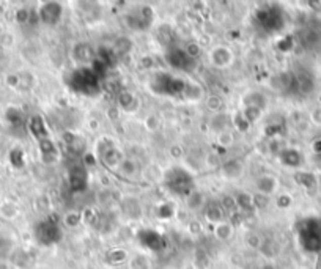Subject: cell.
<instances>
[{
    "label": "cell",
    "instance_id": "cell-1",
    "mask_svg": "<svg viewBox=\"0 0 321 269\" xmlns=\"http://www.w3.org/2000/svg\"><path fill=\"white\" fill-rule=\"evenodd\" d=\"M69 87L82 95H95L100 91V77L91 68L76 70L69 79Z\"/></svg>",
    "mask_w": 321,
    "mask_h": 269
},
{
    "label": "cell",
    "instance_id": "cell-2",
    "mask_svg": "<svg viewBox=\"0 0 321 269\" xmlns=\"http://www.w3.org/2000/svg\"><path fill=\"white\" fill-rule=\"evenodd\" d=\"M153 88L156 93L161 95H170V96H178V95H186L188 84L183 79H178L169 74H158L153 80Z\"/></svg>",
    "mask_w": 321,
    "mask_h": 269
},
{
    "label": "cell",
    "instance_id": "cell-3",
    "mask_svg": "<svg viewBox=\"0 0 321 269\" xmlns=\"http://www.w3.org/2000/svg\"><path fill=\"white\" fill-rule=\"evenodd\" d=\"M255 19L264 32H279L284 27L282 10L276 5H271L269 8H258Z\"/></svg>",
    "mask_w": 321,
    "mask_h": 269
},
{
    "label": "cell",
    "instance_id": "cell-4",
    "mask_svg": "<svg viewBox=\"0 0 321 269\" xmlns=\"http://www.w3.org/2000/svg\"><path fill=\"white\" fill-rule=\"evenodd\" d=\"M167 187L179 197H188L194 189V180L185 170L173 169L167 175Z\"/></svg>",
    "mask_w": 321,
    "mask_h": 269
},
{
    "label": "cell",
    "instance_id": "cell-5",
    "mask_svg": "<svg viewBox=\"0 0 321 269\" xmlns=\"http://www.w3.org/2000/svg\"><path fill=\"white\" fill-rule=\"evenodd\" d=\"M35 235L41 244H54L57 243V241H60L62 230H60L59 222L54 218L48 221H41L35 228Z\"/></svg>",
    "mask_w": 321,
    "mask_h": 269
},
{
    "label": "cell",
    "instance_id": "cell-6",
    "mask_svg": "<svg viewBox=\"0 0 321 269\" xmlns=\"http://www.w3.org/2000/svg\"><path fill=\"white\" fill-rule=\"evenodd\" d=\"M165 62L169 63L172 68L188 71V73H191L195 66H197V62H195L194 59H191L186 53V50L179 49V47H170L169 50H167Z\"/></svg>",
    "mask_w": 321,
    "mask_h": 269
},
{
    "label": "cell",
    "instance_id": "cell-7",
    "mask_svg": "<svg viewBox=\"0 0 321 269\" xmlns=\"http://www.w3.org/2000/svg\"><path fill=\"white\" fill-rule=\"evenodd\" d=\"M301 241L304 246H312L310 249H316L321 244V222L316 219H307L301 224Z\"/></svg>",
    "mask_w": 321,
    "mask_h": 269
},
{
    "label": "cell",
    "instance_id": "cell-8",
    "mask_svg": "<svg viewBox=\"0 0 321 269\" xmlns=\"http://www.w3.org/2000/svg\"><path fill=\"white\" fill-rule=\"evenodd\" d=\"M38 16L46 24H55L62 16V5L59 2H46L39 8Z\"/></svg>",
    "mask_w": 321,
    "mask_h": 269
},
{
    "label": "cell",
    "instance_id": "cell-9",
    "mask_svg": "<svg viewBox=\"0 0 321 269\" xmlns=\"http://www.w3.org/2000/svg\"><path fill=\"white\" fill-rule=\"evenodd\" d=\"M69 187L73 192H82L87 187V170L82 166H76L69 172Z\"/></svg>",
    "mask_w": 321,
    "mask_h": 269
},
{
    "label": "cell",
    "instance_id": "cell-10",
    "mask_svg": "<svg viewBox=\"0 0 321 269\" xmlns=\"http://www.w3.org/2000/svg\"><path fill=\"white\" fill-rule=\"evenodd\" d=\"M315 84H313V79L310 74L307 73H299L296 76H293V88L291 91L295 93H301V95H307V93H310L313 90Z\"/></svg>",
    "mask_w": 321,
    "mask_h": 269
},
{
    "label": "cell",
    "instance_id": "cell-11",
    "mask_svg": "<svg viewBox=\"0 0 321 269\" xmlns=\"http://www.w3.org/2000/svg\"><path fill=\"white\" fill-rule=\"evenodd\" d=\"M39 142V153L41 157H43V163L46 164H54L55 160L59 159V148L55 146V143L48 137V139H41Z\"/></svg>",
    "mask_w": 321,
    "mask_h": 269
},
{
    "label": "cell",
    "instance_id": "cell-12",
    "mask_svg": "<svg viewBox=\"0 0 321 269\" xmlns=\"http://www.w3.org/2000/svg\"><path fill=\"white\" fill-rule=\"evenodd\" d=\"M29 129L30 132L33 134V136L41 140V139H48V128H46V123H44V120L43 117H39V115H33L30 120H29Z\"/></svg>",
    "mask_w": 321,
    "mask_h": 269
},
{
    "label": "cell",
    "instance_id": "cell-13",
    "mask_svg": "<svg viewBox=\"0 0 321 269\" xmlns=\"http://www.w3.org/2000/svg\"><path fill=\"white\" fill-rule=\"evenodd\" d=\"M73 56L77 62L87 63V62H93L95 60V50L88 43H79L74 46L73 49Z\"/></svg>",
    "mask_w": 321,
    "mask_h": 269
},
{
    "label": "cell",
    "instance_id": "cell-14",
    "mask_svg": "<svg viewBox=\"0 0 321 269\" xmlns=\"http://www.w3.org/2000/svg\"><path fill=\"white\" fill-rule=\"evenodd\" d=\"M279 159L284 166L288 167H298L302 163V154L296 150H291V148H285L281 153H279Z\"/></svg>",
    "mask_w": 321,
    "mask_h": 269
},
{
    "label": "cell",
    "instance_id": "cell-15",
    "mask_svg": "<svg viewBox=\"0 0 321 269\" xmlns=\"http://www.w3.org/2000/svg\"><path fill=\"white\" fill-rule=\"evenodd\" d=\"M205 216L209 222L214 224H222V219H224V209L217 203V201H209L205 209Z\"/></svg>",
    "mask_w": 321,
    "mask_h": 269
},
{
    "label": "cell",
    "instance_id": "cell-16",
    "mask_svg": "<svg viewBox=\"0 0 321 269\" xmlns=\"http://www.w3.org/2000/svg\"><path fill=\"white\" fill-rule=\"evenodd\" d=\"M141 241H142L145 246H148L150 249H153V250H158V249L162 247V238H161V235L156 233V232H153V230L142 232L141 233Z\"/></svg>",
    "mask_w": 321,
    "mask_h": 269
},
{
    "label": "cell",
    "instance_id": "cell-17",
    "mask_svg": "<svg viewBox=\"0 0 321 269\" xmlns=\"http://www.w3.org/2000/svg\"><path fill=\"white\" fill-rule=\"evenodd\" d=\"M118 104L121 109L124 111H134L135 107H137V99L132 96V93H129L128 90H121L118 93Z\"/></svg>",
    "mask_w": 321,
    "mask_h": 269
},
{
    "label": "cell",
    "instance_id": "cell-18",
    "mask_svg": "<svg viewBox=\"0 0 321 269\" xmlns=\"http://www.w3.org/2000/svg\"><path fill=\"white\" fill-rule=\"evenodd\" d=\"M257 187H258V191L263 194V195H269L276 191V187H277V180L272 178V177H261L258 178L257 181Z\"/></svg>",
    "mask_w": 321,
    "mask_h": 269
},
{
    "label": "cell",
    "instance_id": "cell-19",
    "mask_svg": "<svg viewBox=\"0 0 321 269\" xmlns=\"http://www.w3.org/2000/svg\"><path fill=\"white\" fill-rule=\"evenodd\" d=\"M103 160H104V164L107 167L109 166H115V164L123 163V154L117 150V148L109 146L107 150L104 151V154H103Z\"/></svg>",
    "mask_w": 321,
    "mask_h": 269
},
{
    "label": "cell",
    "instance_id": "cell-20",
    "mask_svg": "<svg viewBox=\"0 0 321 269\" xmlns=\"http://www.w3.org/2000/svg\"><path fill=\"white\" fill-rule=\"evenodd\" d=\"M106 260L110 264H120V263L128 260V252L124 250V249H112V250L107 252Z\"/></svg>",
    "mask_w": 321,
    "mask_h": 269
},
{
    "label": "cell",
    "instance_id": "cell-21",
    "mask_svg": "<svg viewBox=\"0 0 321 269\" xmlns=\"http://www.w3.org/2000/svg\"><path fill=\"white\" fill-rule=\"evenodd\" d=\"M244 104L246 107H255V109L263 111L264 107H266V99H264V96L260 95V93H252V95H247L244 98Z\"/></svg>",
    "mask_w": 321,
    "mask_h": 269
},
{
    "label": "cell",
    "instance_id": "cell-22",
    "mask_svg": "<svg viewBox=\"0 0 321 269\" xmlns=\"http://www.w3.org/2000/svg\"><path fill=\"white\" fill-rule=\"evenodd\" d=\"M236 205H238L240 209H244V211H252L255 206H254V195H249L246 192H240L238 195H236Z\"/></svg>",
    "mask_w": 321,
    "mask_h": 269
},
{
    "label": "cell",
    "instance_id": "cell-23",
    "mask_svg": "<svg viewBox=\"0 0 321 269\" xmlns=\"http://www.w3.org/2000/svg\"><path fill=\"white\" fill-rule=\"evenodd\" d=\"M241 164L240 160L236 159H232V160H227V163L224 164V175L225 177H230V178H235L238 177V175L241 173Z\"/></svg>",
    "mask_w": 321,
    "mask_h": 269
},
{
    "label": "cell",
    "instance_id": "cell-24",
    "mask_svg": "<svg viewBox=\"0 0 321 269\" xmlns=\"http://www.w3.org/2000/svg\"><path fill=\"white\" fill-rule=\"evenodd\" d=\"M295 180H296V183L298 184H301V186H304V187H315V184H316V178L313 177L312 173H307V172H299V173H296L295 175Z\"/></svg>",
    "mask_w": 321,
    "mask_h": 269
},
{
    "label": "cell",
    "instance_id": "cell-25",
    "mask_svg": "<svg viewBox=\"0 0 321 269\" xmlns=\"http://www.w3.org/2000/svg\"><path fill=\"white\" fill-rule=\"evenodd\" d=\"M211 59H213V62H214L216 65L224 66V65H227L228 60H230V52H228L227 49H224V47H219V49H216V50L213 52Z\"/></svg>",
    "mask_w": 321,
    "mask_h": 269
},
{
    "label": "cell",
    "instance_id": "cell-26",
    "mask_svg": "<svg viewBox=\"0 0 321 269\" xmlns=\"http://www.w3.org/2000/svg\"><path fill=\"white\" fill-rule=\"evenodd\" d=\"M220 206L224 211H228L230 214H235L236 212V208H238V205H236V200L235 197H230V195H224L220 200Z\"/></svg>",
    "mask_w": 321,
    "mask_h": 269
},
{
    "label": "cell",
    "instance_id": "cell-27",
    "mask_svg": "<svg viewBox=\"0 0 321 269\" xmlns=\"http://www.w3.org/2000/svg\"><path fill=\"white\" fill-rule=\"evenodd\" d=\"M318 39H319V32H316L313 29H309V30H305L304 35H302V44L312 46V44H315L318 41Z\"/></svg>",
    "mask_w": 321,
    "mask_h": 269
},
{
    "label": "cell",
    "instance_id": "cell-28",
    "mask_svg": "<svg viewBox=\"0 0 321 269\" xmlns=\"http://www.w3.org/2000/svg\"><path fill=\"white\" fill-rule=\"evenodd\" d=\"M260 115H261V111L260 109H255V107H246L244 112H243V117L247 120L249 123L257 122V120L260 118Z\"/></svg>",
    "mask_w": 321,
    "mask_h": 269
},
{
    "label": "cell",
    "instance_id": "cell-29",
    "mask_svg": "<svg viewBox=\"0 0 321 269\" xmlns=\"http://www.w3.org/2000/svg\"><path fill=\"white\" fill-rule=\"evenodd\" d=\"M79 222H82V212L74 211V212H68L65 216V224L68 227H76Z\"/></svg>",
    "mask_w": 321,
    "mask_h": 269
},
{
    "label": "cell",
    "instance_id": "cell-30",
    "mask_svg": "<svg viewBox=\"0 0 321 269\" xmlns=\"http://www.w3.org/2000/svg\"><path fill=\"white\" fill-rule=\"evenodd\" d=\"M216 235L219 239H228L232 235V227L228 224H219L216 228Z\"/></svg>",
    "mask_w": 321,
    "mask_h": 269
},
{
    "label": "cell",
    "instance_id": "cell-31",
    "mask_svg": "<svg viewBox=\"0 0 321 269\" xmlns=\"http://www.w3.org/2000/svg\"><path fill=\"white\" fill-rule=\"evenodd\" d=\"M10 159H11V164L16 169L24 166V153L21 150H13L11 154H10Z\"/></svg>",
    "mask_w": 321,
    "mask_h": 269
},
{
    "label": "cell",
    "instance_id": "cell-32",
    "mask_svg": "<svg viewBox=\"0 0 321 269\" xmlns=\"http://www.w3.org/2000/svg\"><path fill=\"white\" fill-rule=\"evenodd\" d=\"M120 169H121V172H123L124 175H132V173H135L137 166H135L134 160H131V159H123V163H121Z\"/></svg>",
    "mask_w": 321,
    "mask_h": 269
},
{
    "label": "cell",
    "instance_id": "cell-33",
    "mask_svg": "<svg viewBox=\"0 0 321 269\" xmlns=\"http://www.w3.org/2000/svg\"><path fill=\"white\" fill-rule=\"evenodd\" d=\"M115 49L120 53H126L131 49V41L128 38H120V39H117V43H115Z\"/></svg>",
    "mask_w": 321,
    "mask_h": 269
},
{
    "label": "cell",
    "instance_id": "cell-34",
    "mask_svg": "<svg viewBox=\"0 0 321 269\" xmlns=\"http://www.w3.org/2000/svg\"><path fill=\"white\" fill-rule=\"evenodd\" d=\"M277 47H279V50H282V52H288V50H291V49H293V38H291V36H285V38H282L281 41L277 43Z\"/></svg>",
    "mask_w": 321,
    "mask_h": 269
},
{
    "label": "cell",
    "instance_id": "cell-35",
    "mask_svg": "<svg viewBox=\"0 0 321 269\" xmlns=\"http://www.w3.org/2000/svg\"><path fill=\"white\" fill-rule=\"evenodd\" d=\"M172 216H173V209H172L170 205H161V206L158 208V218H161V219H169V218H172Z\"/></svg>",
    "mask_w": 321,
    "mask_h": 269
},
{
    "label": "cell",
    "instance_id": "cell-36",
    "mask_svg": "<svg viewBox=\"0 0 321 269\" xmlns=\"http://www.w3.org/2000/svg\"><path fill=\"white\" fill-rule=\"evenodd\" d=\"M186 53L191 57V59H197L199 56H200V44H197V43H189L188 46H186Z\"/></svg>",
    "mask_w": 321,
    "mask_h": 269
},
{
    "label": "cell",
    "instance_id": "cell-37",
    "mask_svg": "<svg viewBox=\"0 0 321 269\" xmlns=\"http://www.w3.org/2000/svg\"><path fill=\"white\" fill-rule=\"evenodd\" d=\"M254 206L255 208H260V209H264V208L268 206V197L263 195V194L254 195Z\"/></svg>",
    "mask_w": 321,
    "mask_h": 269
},
{
    "label": "cell",
    "instance_id": "cell-38",
    "mask_svg": "<svg viewBox=\"0 0 321 269\" xmlns=\"http://www.w3.org/2000/svg\"><path fill=\"white\" fill-rule=\"evenodd\" d=\"M222 105H224V102H222V99L219 96H209L208 99V107L211 111H220Z\"/></svg>",
    "mask_w": 321,
    "mask_h": 269
},
{
    "label": "cell",
    "instance_id": "cell-39",
    "mask_svg": "<svg viewBox=\"0 0 321 269\" xmlns=\"http://www.w3.org/2000/svg\"><path fill=\"white\" fill-rule=\"evenodd\" d=\"M186 198H188V205H189V208H192V209L199 208L200 201H202V195H200V194H191V195H188Z\"/></svg>",
    "mask_w": 321,
    "mask_h": 269
},
{
    "label": "cell",
    "instance_id": "cell-40",
    "mask_svg": "<svg viewBox=\"0 0 321 269\" xmlns=\"http://www.w3.org/2000/svg\"><path fill=\"white\" fill-rule=\"evenodd\" d=\"M7 117L10 120V123H13V125H18L21 122V112L18 109H10Z\"/></svg>",
    "mask_w": 321,
    "mask_h": 269
},
{
    "label": "cell",
    "instance_id": "cell-41",
    "mask_svg": "<svg viewBox=\"0 0 321 269\" xmlns=\"http://www.w3.org/2000/svg\"><path fill=\"white\" fill-rule=\"evenodd\" d=\"M16 21L18 22H27V21H30V11L27 10V8H22L16 13Z\"/></svg>",
    "mask_w": 321,
    "mask_h": 269
},
{
    "label": "cell",
    "instance_id": "cell-42",
    "mask_svg": "<svg viewBox=\"0 0 321 269\" xmlns=\"http://www.w3.org/2000/svg\"><path fill=\"white\" fill-rule=\"evenodd\" d=\"M291 205V198L290 195H281L277 198V206L279 208H288Z\"/></svg>",
    "mask_w": 321,
    "mask_h": 269
},
{
    "label": "cell",
    "instance_id": "cell-43",
    "mask_svg": "<svg viewBox=\"0 0 321 269\" xmlns=\"http://www.w3.org/2000/svg\"><path fill=\"white\" fill-rule=\"evenodd\" d=\"M235 122H236V126L240 128V131H246L249 128V122L243 117V114H240L238 118H235Z\"/></svg>",
    "mask_w": 321,
    "mask_h": 269
},
{
    "label": "cell",
    "instance_id": "cell-44",
    "mask_svg": "<svg viewBox=\"0 0 321 269\" xmlns=\"http://www.w3.org/2000/svg\"><path fill=\"white\" fill-rule=\"evenodd\" d=\"M148 25H150V22L153 21V10L150 8V7H144L142 8V16H141Z\"/></svg>",
    "mask_w": 321,
    "mask_h": 269
},
{
    "label": "cell",
    "instance_id": "cell-45",
    "mask_svg": "<svg viewBox=\"0 0 321 269\" xmlns=\"http://www.w3.org/2000/svg\"><path fill=\"white\" fill-rule=\"evenodd\" d=\"M247 244H249V247L258 249V247L261 246V241H260V238H258V236H255V235H250V236L247 238Z\"/></svg>",
    "mask_w": 321,
    "mask_h": 269
},
{
    "label": "cell",
    "instance_id": "cell-46",
    "mask_svg": "<svg viewBox=\"0 0 321 269\" xmlns=\"http://www.w3.org/2000/svg\"><path fill=\"white\" fill-rule=\"evenodd\" d=\"M134 269H148V263L144 257H137L134 261Z\"/></svg>",
    "mask_w": 321,
    "mask_h": 269
},
{
    "label": "cell",
    "instance_id": "cell-47",
    "mask_svg": "<svg viewBox=\"0 0 321 269\" xmlns=\"http://www.w3.org/2000/svg\"><path fill=\"white\" fill-rule=\"evenodd\" d=\"M312 120H313L315 123H319V125H321V107H319V109H316V111H313Z\"/></svg>",
    "mask_w": 321,
    "mask_h": 269
},
{
    "label": "cell",
    "instance_id": "cell-48",
    "mask_svg": "<svg viewBox=\"0 0 321 269\" xmlns=\"http://www.w3.org/2000/svg\"><path fill=\"white\" fill-rule=\"evenodd\" d=\"M153 65H155V62H153L151 57H144L142 59V66H144V68H151Z\"/></svg>",
    "mask_w": 321,
    "mask_h": 269
},
{
    "label": "cell",
    "instance_id": "cell-49",
    "mask_svg": "<svg viewBox=\"0 0 321 269\" xmlns=\"http://www.w3.org/2000/svg\"><path fill=\"white\" fill-rule=\"evenodd\" d=\"M189 227H191V232H192V233H199V232L202 230L200 224H199V222H195V221H194V222H191V225H189Z\"/></svg>",
    "mask_w": 321,
    "mask_h": 269
},
{
    "label": "cell",
    "instance_id": "cell-50",
    "mask_svg": "<svg viewBox=\"0 0 321 269\" xmlns=\"http://www.w3.org/2000/svg\"><path fill=\"white\" fill-rule=\"evenodd\" d=\"M147 126H148V128H153V129H155V128L158 126V120H156L155 117H150V118L147 120Z\"/></svg>",
    "mask_w": 321,
    "mask_h": 269
},
{
    "label": "cell",
    "instance_id": "cell-51",
    "mask_svg": "<svg viewBox=\"0 0 321 269\" xmlns=\"http://www.w3.org/2000/svg\"><path fill=\"white\" fill-rule=\"evenodd\" d=\"M279 129H281L279 126H268L266 128V134H268V136H276V134L279 132Z\"/></svg>",
    "mask_w": 321,
    "mask_h": 269
},
{
    "label": "cell",
    "instance_id": "cell-52",
    "mask_svg": "<svg viewBox=\"0 0 321 269\" xmlns=\"http://www.w3.org/2000/svg\"><path fill=\"white\" fill-rule=\"evenodd\" d=\"M220 142L224 143V145H227L228 142H232V137L227 136V134H224V136H220Z\"/></svg>",
    "mask_w": 321,
    "mask_h": 269
},
{
    "label": "cell",
    "instance_id": "cell-53",
    "mask_svg": "<svg viewBox=\"0 0 321 269\" xmlns=\"http://www.w3.org/2000/svg\"><path fill=\"white\" fill-rule=\"evenodd\" d=\"M179 153H181V150H179V148H178V146L172 148V154H173V156H179Z\"/></svg>",
    "mask_w": 321,
    "mask_h": 269
},
{
    "label": "cell",
    "instance_id": "cell-54",
    "mask_svg": "<svg viewBox=\"0 0 321 269\" xmlns=\"http://www.w3.org/2000/svg\"><path fill=\"white\" fill-rule=\"evenodd\" d=\"M110 269H114V267H110Z\"/></svg>",
    "mask_w": 321,
    "mask_h": 269
}]
</instances>
